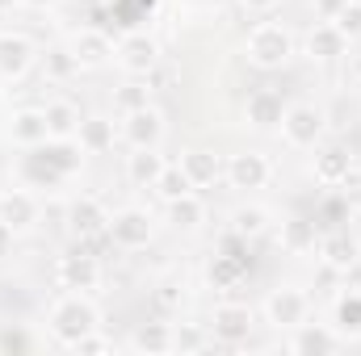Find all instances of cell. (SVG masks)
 Wrapping results in <instances>:
<instances>
[{
  "instance_id": "6da1fadb",
  "label": "cell",
  "mask_w": 361,
  "mask_h": 356,
  "mask_svg": "<svg viewBox=\"0 0 361 356\" xmlns=\"http://www.w3.org/2000/svg\"><path fill=\"white\" fill-rule=\"evenodd\" d=\"M97 327H101V310L92 306L89 293H63L47 314V331L55 336L59 348H72L76 340H85Z\"/></svg>"
},
{
  "instance_id": "7a4b0ae2",
  "label": "cell",
  "mask_w": 361,
  "mask_h": 356,
  "mask_svg": "<svg viewBox=\"0 0 361 356\" xmlns=\"http://www.w3.org/2000/svg\"><path fill=\"white\" fill-rule=\"evenodd\" d=\"M294 55H298L294 34H290L281 21H261V25H252V30H248L244 59H248L257 72H281Z\"/></svg>"
},
{
  "instance_id": "3957f363",
  "label": "cell",
  "mask_w": 361,
  "mask_h": 356,
  "mask_svg": "<svg viewBox=\"0 0 361 356\" xmlns=\"http://www.w3.org/2000/svg\"><path fill=\"white\" fill-rule=\"evenodd\" d=\"M281 139L290 143V147H298V151H311V147H319L324 143V130H328V113L319 109V105H311V101H294V105H286V113H281Z\"/></svg>"
},
{
  "instance_id": "277c9868",
  "label": "cell",
  "mask_w": 361,
  "mask_h": 356,
  "mask_svg": "<svg viewBox=\"0 0 361 356\" xmlns=\"http://www.w3.org/2000/svg\"><path fill=\"white\" fill-rule=\"evenodd\" d=\"M105 239H109L114 248H122V252L147 248V243L156 239V218H152V210H143V205H122V210H114Z\"/></svg>"
},
{
  "instance_id": "5b68a950",
  "label": "cell",
  "mask_w": 361,
  "mask_h": 356,
  "mask_svg": "<svg viewBox=\"0 0 361 356\" xmlns=\"http://www.w3.org/2000/svg\"><path fill=\"white\" fill-rule=\"evenodd\" d=\"M210 340L214 344H227V348H235V344H248L252 340V327H257V310L248 306V302H219L214 310H210Z\"/></svg>"
},
{
  "instance_id": "8992f818",
  "label": "cell",
  "mask_w": 361,
  "mask_h": 356,
  "mask_svg": "<svg viewBox=\"0 0 361 356\" xmlns=\"http://www.w3.org/2000/svg\"><path fill=\"white\" fill-rule=\"evenodd\" d=\"M118 68L126 72V76H139V80H147L152 72H156V63H160V42L152 38V34H143V30H130L122 42H118Z\"/></svg>"
},
{
  "instance_id": "52a82bcc",
  "label": "cell",
  "mask_w": 361,
  "mask_h": 356,
  "mask_svg": "<svg viewBox=\"0 0 361 356\" xmlns=\"http://www.w3.org/2000/svg\"><path fill=\"white\" fill-rule=\"evenodd\" d=\"M265 319L277 331H294L298 323L311 319V298L298 285H281V289H273L269 302H265Z\"/></svg>"
},
{
  "instance_id": "ba28073f",
  "label": "cell",
  "mask_w": 361,
  "mask_h": 356,
  "mask_svg": "<svg viewBox=\"0 0 361 356\" xmlns=\"http://www.w3.org/2000/svg\"><path fill=\"white\" fill-rule=\"evenodd\" d=\"M68 51H72V59L80 63V72H97V68H105V63L118 55V42H114L101 25H85V30H76V34L68 38Z\"/></svg>"
},
{
  "instance_id": "9c48e42d",
  "label": "cell",
  "mask_w": 361,
  "mask_h": 356,
  "mask_svg": "<svg viewBox=\"0 0 361 356\" xmlns=\"http://www.w3.org/2000/svg\"><path fill=\"white\" fill-rule=\"evenodd\" d=\"M55 281L63 293H92L101 285V260L89 252H68L55 260Z\"/></svg>"
},
{
  "instance_id": "30bf717a",
  "label": "cell",
  "mask_w": 361,
  "mask_h": 356,
  "mask_svg": "<svg viewBox=\"0 0 361 356\" xmlns=\"http://www.w3.org/2000/svg\"><path fill=\"white\" fill-rule=\"evenodd\" d=\"M345 344H349V340H345L332 323H311V319H307V323H298V327L290 331V344H286V348L294 356H332V352H341Z\"/></svg>"
},
{
  "instance_id": "8fae6325",
  "label": "cell",
  "mask_w": 361,
  "mask_h": 356,
  "mask_svg": "<svg viewBox=\"0 0 361 356\" xmlns=\"http://www.w3.org/2000/svg\"><path fill=\"white\" fill-rule=\"evenodd\" d=\"M223 180H227L231 189H240V193L265 189V184L273 180L269 155H261V151H240V155H227V164H223Z\"/></svg>"
},
{
  "instance_id": "7c38bea8",
  "label": "cell",
  "mask_w": 361,
  "mask_h": 356,
  "mask_svg": "<svg viewBox=\"0 0 361 356\" xmlns=\"http://www.w3.org/2000/svg\"><path fill=\"white\" fill-rule=\"evenodd\" d=\"M164 113L156 105H143L135 113H122V139L126 147H160L164 143Z\"/></svg>"
},
{
  "instance_id": "4fadbf2b",
  "label": "cell",
  "mask_w": 361,
  "mask_h": 356,
  "mask_svg": "<svg viewBox=\"0 0 361 356\" xmlns=\"http://www.w3.org/2000/svg\"><path fill=\"white\" fill-rule=\"evenodd\" d=\"M38 218H42V205H38V197H34L30 189H8V193H0V222H4L13 235L34 231Z\"/></svg>"
},
{
  "instance_id": "5bb4252c",
  "label": "cell",
  "mask_w": 361,
  "mask_h": 356,
  "mask_svg": "<svg viewBox=\"0 0 361 356\" xmlns=\"http://www.w3.org/2000/svg\"><path fill=\"white\" fill-rule=\"evenodd\" d=\"M302 55L315 59V63H336L349 55V38L336 30V21H315L302 38Z\"/></svg>"
},
{
  "instance_id": "9a60e30c",
  "label": "cell",
  "mask_w": 361,
  "mask_h": 356,
  "mask_svg": "<svg viewBox=\"0 0 361 356\" xmlns=\"http://www.w3.org/2000/svg\"><path fill=\"white\" fill-rule=\"evenodd\" d=\"M63 222L76 239H97L109 231V210L97 201V197H76L68 210H63Z\"/></svg>"
},
{
  "instance_id": "2e32d148",
  "label": "cell",
  "mask_w": 361,
  "mask_h": 356,
  "mask_svg": "<svg viewBox=\"0 0 361 356\" xmlns=\"http://www.w3.org/2000/svg\"><path fill=\"white\" fill-rule=\"evenodd\" d=\"M34 59H38V51L25 34H13V30L0 34V80H21L34 68Z\"/></svg>"
},
{
  "instance_id": "e0dca14e",
  "label": "cell",
  "mask_w": 361,
  "mask_h": 356,
  "mask_svg": "<svg viewBox=\"0 0 361 356\" xmlns=\"http://www.w3.org/2000/svg\"><path fill=\"white\" fill-rule=\"evenodd\" d=\"M319 260L332 268V272H353L361 265V243L349 231H332L319 239Z\"/></svg>"
},
{
  "instance_id": "ac0fdd59",
  "label": "cell",
  "mask_w": 361,
  "mask_h": 356,
  "mask_svg": "<svg viewBox=\"0 0 361 356\" xmlns=\"http://www.w3.org/2000/svg\"><path fill=\"white\" fill-rule=\"evenodd\" d=\"M47 139H51V126H47L42 109H17L8 117V143H17L21 151L25 147H42Z\"/></svg>"
},
{
  "instance_id": "d6986e66",
  "label": "cell",
  "mask_w": 361,
  "mask_h": 356,
  "mask_svg": "<svg viewBox=\"0 0 361 356\" xmlns=\"http://www.w3.org/2000/svg\"><path fill=\"white\" fill-rule=\"evenodd\" d=\"M277 243H281V252H290V256H307V252H315V248H319L315 218H302V214L286 218V222L277 227Z\"/></svg>"
},
{
  "instance_id": "ffe728a7",
  "label": "cell",
  "mask_w": 361,
  "mask_h": 356,
  "mask_svg": "<svg viewBox=\"0 0 361 356\" xmlns=\"http://www.w3.org/2000/svg\"><path fill=\"white\" fill-rule=\"evenodd\" d=\"M164 168H169V160L160 155V147H130V155H126V180L139 189H156Z\"/></svg>"
},
{
  "instance_id": "44dd1931",
  "label": "cell",
  "mask_w": 361,
  "mask_h": 356,
  "mask_svg": "<svg viewBox=\"0 0 361 356\" xmlns=\"http://www.w3.org/2000/svg\"><path fill=\"white\" fill-rule=\"evenodd\" d=\"M315 180L319 184H328V189H336V184H345L349 172H353V155L345 151V147H336V143H328V147H319L315 151Z\"/></svg>"
},
{
  "instance_id": "7402d4cb",
  "label": "cell",
  "mask_w": 361,
  "mask_h": 356,
  "mask_svg": "<svg viewBox=\"0 0 361 356\" xmlns=\"http://www.w3.org/2000/svg\"><path fill=\"white\" fill-rule=\"evenodd\" d=\"M42 155L51 160V168L59 172L63 180H72L80 168H85V147H80V139H47L42 143Z\"/></svg>"
},
{
  "instance_id": "603a6c76",
  "label": "cell",
  "mask_w": 361,
  "mask_h": 356,
  "mask_svg": "<svg viewBox=\"0 0 361 356\" xmlns=\"http://www.w3.org/2000/svg\"><path fill=\"white\" fill-rule=\"evenodd\" d=\"M130 352H139V356H164V352H173V323H160V319L139 323V327L130 331Z\"/></svg>"
},
{
  "instance_id": "cb8c5ba5",
  "label": "cell",
  "mask_w": 361,
  "mask_h": 356,
  "mask_svg": "<svg viewBox=\"0 0 361 356\" xmlns=\"http://www.w3.org/2000/svg\"><path fill=\"white\" fill-rule=\"evenodd\" d=\"M281 113H286V105H281V96L273 89L252 92L248 105H244V117H248L252 130H277V126H281Z\"/></svg>"
},
{
  "instance_id": "d4e9b609",
  "label": "cell",
  "mask_w": 361,
  "mask_h": 356,
  "mask_svg": "<svg viewBox=\"0 0 361 356\" xmlns=\"http://www.w3.org/2000/svg\"><path fill=\"white\" fill-rule=\"evenodd\" d=\"M180 172L189 177L193 189H210L214 180L223 177V160H219L214 151H206V147H193V151L180 155Z\"/></svg>"
},
{
  "instance_id": "484cf974",
  "label": "cell",
  "mask_w": 361,
  "mask_h": 356,
  "mask_svg": "<svg viewBox=\"0 0 361 356\" xmlns=\"http://www.w3.org/2000/svg\"><path fill=\"white\" fill-rule=\"evenodd\" d=\"M164 205H169V227L180 231V235H193V231L206 222V201L197 197V189H193V193H185V197L164 201Z\"/></svg>"
},
{
  "instance_id": "4316f807",
  "label": "cell",
  "mask_w": 361,
  "mask_h": 356,
  "mask_svg": "<svg viewBox=\"0 0 361 356\" xmlns=\"http://www.w3.org/2000/svg\"><path fill=\"white\" fill-rule=\"evenodd\" d=\"M21 180H25V189H55V184H63V177L42 155V147H25V155H21Z\"/></svg>"
},
{
  "instance_id": "83f0119b",
  "label": "cell",
  "mask_w": 361,
  "mask_h": 356,
  "mask_svg": "<svg viewBox=\"0 0 361 356\" xmlns=\"http://www.w3.org/2000/svg\"><path fill=\"white\" fill-rule=\"evenodd\" d=\"M332 327L345 336V340H361V289H349L336 298L332 306Z\"/></svg>"
},
{
  "instance_id": "f1b7e54d",
  "label": "cell",
  "mask_w": 361,
  "mask_h": 356,
  "mask_svg": "<svg viewBox=\"0 0 361 356\" xmlns=\"http://www.w3.org/2000/svg\"><path fill=\"white\" fill-rule=\"evenodd\" d=\"M42 113H47V126H51V139H76V130H80V109H76L72 101H47Z\"/></svg>"
},
{
  "instance_id": "f546056e",
  "label": "cell",
  "mask_w": 361,
  "mask_h": 356,
  "mask_svg": "<svg viewBox=\"0 0 361 356\" xmlns=\"http://www.w3.org/2000/svg\"><path fill=\"white\" fill-rule=\"evenodd\" d=\"M76 139H80V147H85L89 155H101V151L114 147V122H109V117H80Z\"/></svg>"
},
{
  "instance_id": "4dcf8cb0",
  "label": "cell",
  "mask_w": 361,
  "mask_h": 356,
  "mask_svg": "<svg viewBox=\"0 0 361 356\" xmlns=\"http://www.w3.org/2000/svg\"><path fill=\"white\" fill-rule=\"evenodd\" d=\"M265 231H269V210L265 205H240L231 214V235L235 239H257Z\"/></svg>"
},
{
  "instance_id": "1f68e13d",
  "label": "cell",
  "mask_w": 361,
  "mask_h": 356,
  "mask_svg": "<svg viewBox=\"0 0 361 356\" xmlns=\"http://www.w3.org/2000/svg\"><path fill=\"white\" fill-rule=\"evenodd\" d=\"M244 272H248V265H244L240 256H231V252L214 256L210 268H206V276H210V285H214V289H235V285L244 281Z\"/></svg>"
},
{
  "instance_id": "d6a6232c",
  "label": "cell",
  "mask_w": 361,
  "mask_h": 356,
  "mask_svg": "<svg viewBox=\"0 0 361 356\" xmlns=\"http://www.w3.org/2000/svg\"><path fill=\"white\" fill-rule=\"evenodd\" d=\"M214 340H210V327H202V323H173V352L189 356V352H202V348H210Z\"/></svg>"
},
{
  "instance_id": "836d02e7",
  "label": "cell",
  "mask_w": 361,
  "mask_h": 356,
  "mask_svg": "<svg viewBox=\"0 0 361 356\" xmlns=\"http://www.w3.org/2000/svg\"><path fill=\"white\" fill-rule=\"evenodd\" d=\"M42 72H47V80H68V76L80 72V63L72 59L68 46H51V51L42 55Z\"/></svg>"
},
{
  "instance_id": "e575fe53",
  "label": "cell",
  "mask_w": 361,
  "mask_h": 356,
  "mask_svg": "<svg viewBox=\"0 0 361 356\" xmlns=\"http://www.w3.org/2000/svg\"><path fill=\"white\" fill-rule=\"evenodd\" d=\"M156 193H160L164 201H173V197H185V193H193V184H189V177L180 172V164H169V168L160 172V180H156Z\"/></svg>"
},
{
  "instance_id": "d590c367",
  "label": "cell",
  "mask_w": 361,
  "mask_h": 356,
  "mask_svg": "<svg viewBox=\"0 0 361 356\" xmlns=\"http://www.w3.org/2000/svg\"><path fill=\"white\" fill-rule=\"evenodd\" d=\"M114 105H118L122 113H135V109L152 105V101H147V84H139V76H130V84H122V89L114 92Z\"/></svg>"
},
{
  "instance_id": "8d00e7d4",
  "label": "cell",
  "mask_w": 361,
  "mask_h": 356,
  "mask_svg": "<svg viewBox=\"0 0 361 356\" xmlns=\"http://www.w3.org/2000/svg\"><path fill=\"white\" fill-rule=\"evenodd\" d=\"M332 21H336V30H341L349 42H353V38H361V4H357V0H349V4H345Z\"/></svg>"
},
{
  "instance_id": "74e56055",
  "label": "cell",
  "mask_w": 361,
  "mask_h": 356,
  "mask_svg": "<svg viewBox=\"0 0 361 356\" xmlns=\"http://www.w3.org/2000/svg\"><path fill=\"white\" fill-rule=\"evenodd\" d=\"M180 298H185V281H180V276H164V281L156 285V302H160L164 310H177Z\"/></svg>"
},
{
  "instance_id": "f35d334b",
  "label": "cell",
  "mask_w": 361,
  "mask_h": 356,
  "mask_svg": "<svg viewBox=\"0 0 361 356\" xmlns=\"http://www.w3.org/2000/svg\"><path fill=\"white\" fill-rule=\"evenodd\" d=\"M68 352H80V356H89V352H114V344H109L101 331H89V336H85V340H76Z\"/></svg>"
},
{
  "instance_id": "ab89813d",
  "label": "cell",
  "mask_w": 361,
  "mask_h": 356,
  "mask_svg": "<svg viewBox=\"0 0 361 356\" xmlns=\"http://www.w3.org/2000/svg\"><path fill=\"white\" fill-rule=\"evenodd\" d=\"M349 0H315V21H332Z\"/></svg>"
},
{
  "instance_id": "60d3db41",
  "label": "cell",
  "mask_w": 361,
  "mask_h": 356,
  "mask_svg": "<svg viewBox=\"0 0 361 356\" xmlns=\"http://www.w3.org/2000/svg\"><path fill=\"white\" fill-rule=\"evenodd\" d=\"M240 4H244L248 13H273V8H277L281 0H240Z\"/></svg>"
},
{
  "instance_id": "b9f144b4",
  "label": "cell",
  "mask_w": 361,
  "mask_h": 356,
  "mask_svg": "<svg viewBox=\"0 0 361 356\" xmlns=\"http://www.w3.org/2000/svg\"><path fill=\"white\" fill-rule=\"evenodd\" d=\"M17 4H25V8H38V13H42V8H55L59 0H17Z\"/></svg>"
},
{
  "instance_id": "7bdbcfd3",
  "label": "cell",
  "mask_w": 361,
  "mask_h": 356,
  "mask_svg": "<svg viewBox=\"0 0 361 356\" xmlns=\"http://www.w3.org/2000/svg\"><path fill=\"white\" fill-rule=\"evenodd\" d=\"M8 243H13V231H8V227L0 222V256H4V248H8Z\"/></svg>"
},
{
  "instance_id": "ee69618b",
  "label": "cell",
  "mask_w": 361,
  "mask_h": 356,
  "mask_svg": "<svg viewBox=\"0 0 361 356\" xmlns=\"http://www.w3.org/2000/svg\"><path fill=\"white\" fill-rule=\"evenodd\" d=\"M4 4H13V0H0V8H4Z\"/></svg>"
},
{
  "instance_id": "f6af8a7d",
  "label": "cell",
  "mask_w": 361,
  "mask_h": 356,
  "mask_svg": "<svg viewBox=\"0 0 361 356\" xmlns=\"http://www.w3.org/2000/svg\"><path fill=\"white\" fill-rule=\"evenodd\" d=\"M80 4H97V0H80Z\"/></svg>"
},
{
  "instance_id": "bcb514c9",
  "label": "cell",
  "mask_w": 361,
  "mask_h": 356,
  "mask_svg": "<svg viewBox=\"0 0 361 356\" xmlns=\"http://www.w3.org/2000/svg\"><path fill=\"white\" fill-rule=\"evenodd\" d=\"M357 76H361V63H357Z\"/></svg>"
},
{
  "instance_id": "7dc6e473",
  "label": "cell",
  "mask_w": 361,
  "mask_h": 356,
  "mask_svg": "<svg viewBox=\"0 0 361 356\" xmlns=\"http://www.w3.org/2000/svg\"><path fill=\"white\" fill-rule=\"evenodd\" d=\"M357 4H361V0H357Z\"/></svg>"
}]
</instances>
